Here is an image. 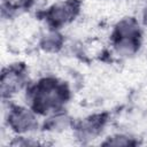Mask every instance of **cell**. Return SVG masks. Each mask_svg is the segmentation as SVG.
Returning a JSON list of instances; mask_svg holds the SVG:
<instances>
[{
	"label": "cell",
	"instance_id": "cell-1",
	"mask_svg": "<svg viewBox=\"0 0 147 147\" xmlns=\"http://www.w3.org/2000/svg\"><path fill=\"white\" fill-rule=\"evenodd\" d=\"M10 123L17 131H24L30 127L32 123V117L29 113L24 111V109H20L18 111L11 114L10 116Z\"/></svg>",
	"mask_w": 147,
	"mask_h": 147
}]
</instances>
